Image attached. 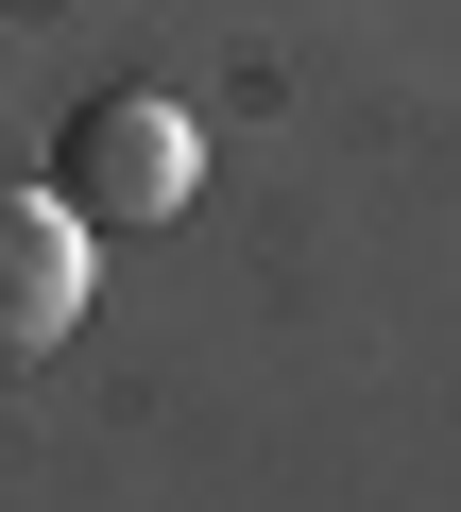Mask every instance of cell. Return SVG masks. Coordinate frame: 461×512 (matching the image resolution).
I'll use <instances>...</instances> for the list:
<instances>
[{
	"label": "cell",
	"instance_id": "1",
	"mask_svg": "<svg viewBox=\"0 0 461 512\" xmlns=\"http://www.w3.org/2000/svg\"><path fill=\"white\" fill-rule=\"evenodd\" d=\"M52 188H69V222H86V239L188 222V188H205V120H188V103H154V86H103V103H69V120H52Z\"/></svg>",
	"mask_w": 461,
	"mask_h": 512
},
{
	"label": "cell",
	"instance_id": "2",
	"mask_svg": "<svg viewBox=\"0 0 461 512\" xmlns=\"http://www.w3.org/2000/svg\"><path fill=\"white\" fill-rule=\"evenodd\" d=\"M69 325H86V222H69V188H0V376H52Z\"/></svg>",
	"mask_w": 461,
	"mask_h": 512
}]
</instances>
